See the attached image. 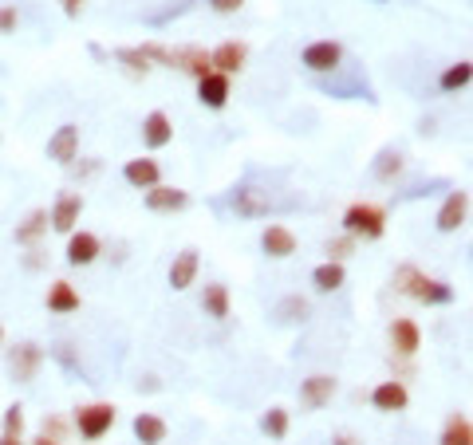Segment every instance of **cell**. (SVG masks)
I'll return each mask as SVG.
<instances>
[{
    "mask_svg": "<svg viewBox=\"0 0 473 445\" xmlns=\"http://www.w3.org/2000/svg\"><path fill=\"white\" fill-rule=\"evenodd\" d=\"M79 288L71 284V280H51L48 296H44V308L51 311V316H75L79 311Z\"/></svg>",
    "mask_w": 473,
    "mask_h": 445,
    "instance_id": "d6986e66",
    "label": "cell"
},
{
    "mask_svg": "<svg viewBox=\"0 0 473 445\" xmlns=\"http://www.w3.org/2000/svg\"><path fill=\"white\" fill-rule=\"evenodd\" d=\"M79 13H83V0H63V16H71V20H75Z\"/></svg>",
    "mask_w": 473,
    "mask_h": 445,
    "instance_id": "ab89813d",
    "label": "cell"
},
{
    "mask_svg": "<svg viewBox=\"0 0 473 445\" xmlns=\"http://www.w3.org/2000/svg\"><path fill=\"white\" fill-rule=\"evenodd\" d=\"M206 5H209V13H218V16H233L245 8V0H206Z\"/></svg>",
    "mask_w": 473,
    "mask_h": 445,
    "instance_id": "d590c367",
    "label": "cell"
},
{
    "mask_svg": "<svg viewBox=\"0 0 473 445\" xmlns=\"http://www.w3.org/2000/svg\"><path fill=\"white\" fill-rule=\"evenodd\" d=\"M115 60L123 63L131 75H150V71H154V68H150V60L138 48H115Z\"/></svg>",
    "mask_w": 473,
    "mask_h": 445,
    "instance_id": "1f68e13d",
    "label": "cell"
},
{
    "mask_svg": "<svg viewBox=\"0 0 473 445\" xmlns=\"http://www.w3.org/2000/svg\"><path fill=\"white\" fill-rule=\"evenodd\" d=\"M44 433H48V438H60V441H63V433H68V422H63V418H44Z\"/></svg>",
    "mask_w": 473,
    "mask_h": 445,
    "instance_id": "74e56055",
    "label": "cell"
},
{
    "mask_svg": "<svg viewBox=\"0 0 473 445\" xmlns=\"http://www.w3.org/2000/svg\"><path fill=\"white\" fill-rule=\"evenodd\" d=\"M0 445H24V438H13V433H0Z\"/></svg>",
    "mask_w": 473,
    "mask_h": 445,
    "instance_id": "b9f144b4",
    "label": "cell"
},
{
    "mask_svg": "<svg viewBox=\"0 0 473 445\" xmlns=\"http://www.w3.org/2000/svg\"><path fill=\"white\" fill-rule=\"evenodd\" d=\"M71 173H75V178H91V173L95 170H99V158H88V162H71V166H68Z\"/></svg>",
    "mask_w": 473,
    "mask_h": 445,
    "instance_id": "8d00e7d4",
    "label": "cell"
},
{
    "mask_svg": "<svg viewBox=\"0 0 473 445\" xmlns=\"http://www.w3.org/2000/svg\"><path fill=\"white\" fill-rule=\"evenodd\" d=\"M261 253L273 256V260H288L300 253V241L288 225H264L261 229Z\"/></svg>",
    "mask_w": 473,
    "mask_h": 445,
    "instance_id": "2e32d148",
    "label": "cell"
},
{
    "mask_svg": "<svg viewBox=\"0 0 473 445\" xmlns=\"http://www.w3.org/2000/svg\"><path fill=\"white\" fill-rule=\"evenodd\" d=\"M170 68L186 71L190 79H201V75H209V51L206 48H170Z\"/></svg>",
    "mask_w": 473,
    "mask_h": 445,
    "instance_id": "603a6c76",
    "label": "cell"
},
{
    "mask_svg": "<svg viewBox=\"0 0 473 445\" xmlns=\"http://www.w3.org/2000/svg\"><path fill=\"white\" fill-rule=\"evenodd\" d=\"M469 221V190H450L446 193V201L438 205V213H434V229L438 233H458L461 225Z\"/></svg>",
    "mask_w": 473,
    "mask_h": 445,
    "instance_id": "9c48e42d",
    "label": "cell"
},
{
    "mask_svg": "<svg viewBox=\"0 0 473 445\" xmlns=\"http://www.w3.org/2000/svg\"><path fill=\"white\" fill-rule=\"evenodd\" d=\"M16 28H20V13H16V5H0V36H13Z\"/></svg>",
    "mask_w": 473,
    "mask_h": 445,
    "instance_id": "e575fe53",
    "label": "cell"
},
{
    "mask_svg": "<svg viewBox=\"0 0 473 445\" xmlns=\"http://www.w3.org/2000/svg\"><path fill=\"white\" fill-rule=\"evenodd\" d=\"M48 158L56 162V166L68 170L71 162L79 158V126H75V123H63V126H56V134L48 138Z\"/></svg>",
    "mask_w": 473,
    "mask_h": 445,
    "instance_id": "9a60e30c",
    "label": "cell"
},
{
    "mask_svg": "<svg viewBox=\"0 0 473 445\" xmlns=\"http://www.w3.org/2000/svg\"><path fill=\"white\" fill-rule=\"evenodd\" d=\"M28 445H63V441H60V438H48V433H40V438L28 441Z\"/></svg>",
    "mask_w": 473,
    "mask_h": 445,
    "instance_id": "60d3db41",
    "label": "cell"
},
{
    "mask_svg": "<svg viewBox=\"0 0 473 445\" xmlns=\"http://www.w3.org/2000/svg\"><path fill=\"white\" fill-rule=\"evenodd\" d=\"M276 323H308L311 320V303L304 296H284L281 303H276Z\"/></svg>",
    "mask_w": 473,
    "mask_h": 445,
    "instance_id": "4dcf8cb0",
    "label": "cell"
},
{
    "mask_svg": "<svg viewBox=\"0 0 473 445\" xmlns=\"http://www.w3.org/2000/svg\"><path fill=\"white\" fill-rule=\"evenodd\" d=\"M174 143V123H170L166 111H150L143 118V146L146 150H166Z\"/></svg>",
    "mask_w": 473,
    "mask_h": 445,
    "instance_id": "44dd1931",
    "label": "cell"
},
{
    "mask_svg": "<svg viewBox=\"0 0 473 445\" xmlns=\"http://www.w3.org/2000/svg\"><path fill=\"white\" fill-rule=\"evenodd\" d=\"M336 394H339V378L328 371H316L300 383V410H308V414L311 410H324Z\"/></svg>",
    "mask_w": 473,
    "mask_h": 445,
    "instance_id": "ba28073f",
    "label": "cell"
},
{
    "mask_svg": "<svg viewBox=\"0 0 473 445\" xmlns=\"http://www.w3.org/2000/svg\"><path fill=\"white\" fill-rule=\"evenodd\" d=\"M0 347H5V328H0Z\"/></svg>",
    "mask_w": 473,
    "mask_h": 445,
    "instance_id": "7bdbcfd3",
    "label": "cell"
},
{
    "mask_svg": "<svg viewBox=\"0 0 473 445\" xmlns=\"http://www.w3.org/2000/svg\"><path fill=\"white\" fill-rule=\"evenodd\" d=\"M371 406L379 410V414H403L406 406H411V390H406L403 378H386L371 390Z\"/></svg>",
    "mask_w": 473,
    "mask_h": 445,
    "instance_id": "4fadbf2b",
    "label": "cell"
},
{
    "mask_svg": "<svg viewBox=\"0 0 473 445\" xmlns=\"http://www.w3.org/2000/svg\"><path fill=\"white\" fill-rule=\"evenodd\" d=\"M83 193H75V190H63L56 201H51V209H48V225L56 229L60 236H68L79 229V217H83Z\"/></svg>",
    "mask_w": 473,
    "mask_h": 445,
    "instance_id": "52a82bcc",
    "label": "cell"
},
{
    "mask_svg": "<svg viewBox=\"0 0 473 445\" xmlns=\"http://www.w3.org/2000/svg\"><path fill=\"white\" fill-rule=\"evenodd\" d=\"M300 63L311 75H336L343 68V43L339 40H316L300 51Z\"/></svg>",
    "mask_w": 473,
    "mask_h": 445,
    "instance_id": "5b68a950",
    "label": "cell"
},
{
    "mask_svg": "<svg viewBox=\"0 0 473 445\" xmlns=\"http://www.w3.org/2000/svg\"><path fill=\"white\" fill-rule=\"evenodd\" d=\"M48 229H51V225H48V209H32L24 221H20L16 229H13V241H16L20 248H36V245L48 236Z\"/></svg>",
    "mask_w": 473,
    "mask_h": 445,
    "instance_id": "cb8c5ba5",
    "label": "cell"
},
{
    "mask_svg": "<svg viewBox=\"0 0 473 445\" xmlns=\"http://www.w3.org/2000/svg\"><path fill=\"white\" fill-rule=\"evenodd\" d=\"M343 280H348V273H343L339 260H324V264L311 268V288H316L320 296H331V292H339Z\"/></svg>",
    "mask_w": 473,
    "mask_h": 445,
    "instance_id": "4316f807",
    "label": "cell"
},
{
    "mask_svg": "<svg viewBox=\"0 0 473 445\" xmlns=\"http://www.w3.org/2000/svg\"><path fill=\"white\" fill-rule=\"evenodd\" d=\"M355 245H359V241L343 233V236H336V241H328V245H324V253H328V260H339V264H343V260H348V256L355 253Z\"/></svg>",
    "mask_w": 473,
    "mask_h": 445,
    "instance_id": "d6a6232c",
    "label": "cell"
},
{
    "mask_svg": "<svg viewBox=\"0 0 473 445\" xmlns=\"http://www.w3.org/2000/svg\"><path fill=\"white\" fill-rule=\"evenodd\" d=\"M375 5H386V0H375Z\"/></svg>",
    "mask_w": 473,
    "mask_h": 445,
    "instance_id": "ee69618b",
    "label": "cell"
},
{
    "mask_svg": "<svg viewBox=\"0 0 473 445\" xmlns=\"http://www.w3.org/2000/svg\"><path fill=\"white\" fill-rule=\"evenodd\" d=\"M5 433H13V438H24V406L13 403L5 410Z\"/></svg>",
    "mask_w": 473,
    "mask_h": 445,
    "instance_id": "836d02e7",
    "label": "cell"
},
{
    "mask_svg": "<svg viewBox=\"0 0 473 445\" xmlns=\"http://www.w3.org/2000/svg\"><path fill=\"white\" fill-rule=\"evenodd\" d=\"M245 63H249V43H241V40H225V43H218V48L209 51V68L221 71V75H229V79L245 71Z\"/></svg>",
    "mask_w": 473,
    "mask_h": 445,
    "instance_id": "8fae6325",
    "label": "cell"
},
{
    "mask_svg": "<svg viewBox=\"0 0 473 445\" xmlns=\"http://www.w3.org/2000/svg\"><path fill=\"white\" fill-rule=\"evenodd\" d=\"M201 311H206L209 320H218L225 323L233 316V300H229V288L221 284V280H213V284L201 288Z\"/></svg>",
    "mask_w": 473,
    "mask_h": 445,
    "instance_id": "484cf974",
    "label": "cell"
},
{
    "mask_svg": "<svg viewBox=\"0 0 473 445\" xmlns=\"http://www.w3.org/2000/svg\"><path fill=\"white\" fill-rule=\"evenodd\" d=\"M256 426H261V433H264L268 441H284L288 430H292V414H288L284 406H268Z\"/></svg>",
    "mask_w": 473,
    "mask_h": 445,
    "instance_id": "f546056e",
    "label": "cell"
},
{
    "mask_svg": "<svg viewBox=\"0 0 473 445\" xmlns=\"http://www.w3.org/2000/svg\"><path fill=\"white\" fill-rule=\"evenodd\" d=\"M146 209L150 213H181L190 205V193L178 190V186H166V181H158V186L146 190Z\"/></svg>",
    "mask_w": 473,
    "mask_h": 445,
    "instance_id": "ac0fdd59",
    "label": "cell"
},
{
    "mask_svg": "<svg viewBox=\"0 0 473 445\" xmlns=\"http://www.w3.org/2000/svg\"><path fill=\"white\" fill-rule=\"evenodd\" d=\"M438 445H473V422L466 410H458V414L446 418L442 433H438Z\"/></svg>",
    "mask_w": 473,
    "mask_h": 445,
    "instance_id": "83f0119b",
    "label": "cell"
},
{
    "mask_svg": "<svg viewBox=\"0 0 473 445\" xmlns=\"http://www.w3.org/2000/svg\"><path fill=\"white\" fill-rule=\"evenodd\" d=\"M403 170H406V158H403V150H394V146H383L379 154L371 158V178L379 181V186H394V181L403 178Z\"/></svg>",
    "mask_w": 473,
    "mask_h": 445,
    "instance_id": "ffe728a7",
    "label": "cell"
},
{
    "mask_svg": "<svg viewBox=\"0 0 473 445\" xmlns=\"http://www.w3.org/2000/svg\"><path fill=\"white\" fill-rule=\"evenodd\" d=\"M198 273H201V256H198V248H181V253L170 260V288L174 292H190L193 284H198Z\"/></svg>",
    "mask_w": 473,
    "mask_h": 445,
    "instance_id": "5bb4252c",
    "label": "cell"
},
{
    "mask_svg": "<svg viewBox=\"0 0 473 445\" xmlns=\"http://www.w3.org/2000/svg\"><path fill=\"white\" fill-rule=\"evenodd\" d=\"M103 256V241L88 229H75L68 233V248H63V260H68L71 268H91L95 260Z\"/></svg>",
    "mask_w": 473,
    "mask_h": 445,
    "instance_id": "30bf717a",
    "label": "cell"
},
{
    "mask_svg": "<svg viewBox=\"0 0 473 445\" xmlns=\"http://www.w3.org/2000/svg\"><path fill=\"white\" fill-rule=\"evenodd\" d=\"M339 221H343V233L355 236V241H383L386 236V209H379L371 201L348 205Z\"/></svg>",
    "mask_w": 473,
    "mask_h": 445,
    "instance_id": "7a4b0ae2",
    "label": "cell"
},
{
    "mask_svg": "<svg viewBox=\"0 0 473 445\" xmlns=\"http://www.w3.org/2000/svg\"><path fill=\"white\" fill-rule=\"evenodd\" d=\"M115 418H118V410L111 403H88V406L75 410L71 422H75V430H79L83 441H103L107 433H111Z\"/></svg>",
    "mask_w": 473,
    "mask_h": 445,
    "instance_id": "3957f363",
    "label": "cell"
},
{
    "mask_svg": "<svg viewBox=\"0 0 473 445\" xmlns=\"http://www.w3.org/2000/svg\"><path fill=\"white\" fill-rule=\"evenodd\" d=\"M229 95H233V79L221 71H209L198 79V103L206 107V111H225L229 107Z\"/></svg>",
    "mask_w": 473,
    "mask_h": 445,
    "instance_id": "7c38bea8",
    "label": "cell"
},
{
    "mask_svg": "<svg viewBox=\"0 0 473 445\" xmlns=\"http://www.w3.org/2000/svg\"><path fill=\"white\" fill-rule=\"evenodd\" d=\"M229 205H233V213L241 217V221H261V217H268V213L276 209V201L268 198V190L253 186V181H241V186L233 190Z\"/></svg>",
    "mask_w": 473,
    "mask_h": 445,
    "instance_id": "277c9868",
    "label": "cell"
},
{
    "mask_svg": "<svg viewBox=\"0 0 473 445\" xmlns=\"http://www.w3.org/2000/svg\"><path fill=\"white\" fill-rule=\"evenodd\" d=\"M123 181L131 190H150V186H158V181H162V166H158L154 158H131L123 166Z\"/></svg>",
    "mask_w": 473,
    "mask_h": 445,
    "instance_id": "7402d4cb",
    "label": "cell"
},
{
    "mask_svg": "<svg viewBox=\"0 0 473 445\" xmlns=\"http://www.w3.org/2000/svg\"><path fill=\"white\" fill-rule=\"evenodd\" d=\"M328 445H363V438L359 433H351V430H339V433H331Z\"/></svg>",
    "mask_w": 473,
    "mask_h": 445,
    "instance_id": "f35d334b",
    "label": "cell"
},
{
    "mask_svg": "<svg viewBox=\"0 0 473 445\" xmlns=\"http://www.w3.org/2000/svg\"><path fill=\"white\" fill-rule=\"evenodd\" d=\"M386 335H391V347H394V359H414L418 347H422V331H418L414 320H391V328H386Z\"/></svg>",
    "mask_w": 473,
    "mask_h": 445,
    "instance_id": "e0dca14e",
    "label": "cell"
},
{
    "mask_svg": "<svg viewBox=\"0 0 473 445\" xmlns=\"http://www.w3.org/2000/svg\"><path fill=\"white\" fill-rule=\"evenodd\" d=\"M394 292H403V296H411L414 303H426V308H450V303L458 300V292L450 280H438V276H426L418 264H399L391 276Z\"/></svg>",
    "mask_w": 473,
    "mask_h": 445,
    "instance_id": "6da1fadb",
    "label": "cell"
},
{
    "mask_svg": "<svg viewBox=\"0 0 473 445\" xmlns=\"http://www.w3.org/2000/svg\"><path fill=\"white\" fill-rule=\"evenodd\" d=\"M131 433H134L138 445H162L170 438V426H166V418H158V414H150V410H143V414H134Z\"/></svg>",
    "mask_w": 473,
    "mask_h": 445,
    "instance_id": "d4e9b609",
    "label": "cell"
},
{
    "mask_svg": "<svg viewBox=\"0 0 473 445\" xmlns=\"http://www.w3.org/2000/svg\"><path fill=\"white\" fill-rule=\"evenodd\" d=\"M469 79H473V63L458 60V63H450V68L438 75V91H442V95H461L469 87Z\"/></svg>",
    "mask_w": 473,
    "mask_h": 445,
    "instance_id": "f1b7e54d",
    "label": "cell"
},
{
    "mask_svg": "<svg viewBox=\"0 0 473 445\" xmlns=\"http://www.w3.org/2000/svg\"><path fill=\"white\" fill-rule=\"evenodd\" d=\"M44 347L32 343V339H20L13 351H8V375H13V383H32V378L40 375V366H44Z\"/></svg>",
    "mask_w": 473,
    "mask_h": 445,
    "instance_id": "8992f818",
    "label": "cell"
}]
</instances>
